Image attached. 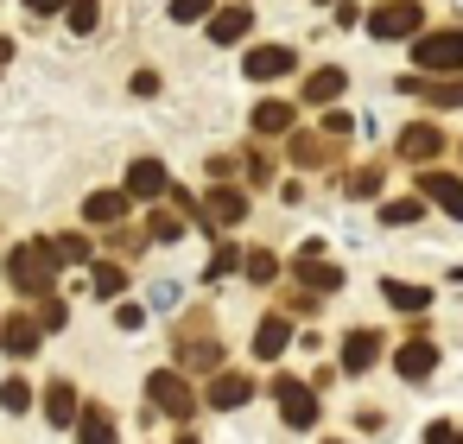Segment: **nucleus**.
<instances>
[{
    "label": "nucleus",
    "mask_w": 463,
    "mask_h": 444,
    "mask_svg": "<svg viewBox=\"0 0 463 444\" xmlns=\"http://www.w3.org/2000/svg\"><path fill=\"white\" fill-rule=\"evenodd\" d=\"M7 279H14V292H26V298H45L52 279H58V254H52V241H20V248L7 254Z\"/></svg>",
    "instance_id": "f257e3e1"
},
{
    "label": "nucleus",
    "mask_w": 463,
    "mask_h": 444,
    "mask_svg": "<svg viewBox=\"0 0 463 444\" xmlns=\"http://www.w3.org/2000/svg\"><path fill=\"white\" fill-rule=\"evenodd\" d=\"M412 64L419 77H463V26H438L412 39Z\"/></svg>",
    "instance_id": "f03ea898"
},
{
    "label": "nucleus",
    "mask_w": 463,
    "mask_h": 444,
    "mask_svg": "<svg viewBox=\"0 0 463 444\" xmlns=\"http://www.w3.org/2000/svg\"><path fill=\"white\" fill-rule=\"evenodd\" d=\"M146 400H153V412H165V419H191V406H197V393H191V381H184L178 368H153V374H146Z\"/></svg>",
    "instance_id": "7ed1b4c3"
},
{
    "label": "nucleus",
    "mask_w": 463,
    "mask_h": 444,
    "mask_svg": "<svg viewBox=\"0 0 463 444\" xmlns=\"http://www.w3.org/2000/svg\"><path fill=\"white\" fill-rule=\"evenodd\" d=\"M273 406H279V419H286L292 431H311V425H317V393H311L298 374H273Z\"/></svg>",
    "instance_id": "20e7f679"
},
{
    "label": "nucleus",
    "mask_w": 463,
    "mask_h": 444,
    "mask_svg": "<svg viewBox=\"0 0 463 444\" xmlns=\"http://www.w3.org/2000/svg\"><path fill=\"white\" fill-rule=\"evenodd\" d=\"M419 26H425V7H419V0H387V7L368 14V33H374V39H419Z\"/></svg>",
    "instance_id": "39448f33"
},
{
    "label": "nucleus",
    "mask_w": 463,
    "mask_h": 444,
    "mask_svg": "<svg viewBox=\"0 0 463 444\" xmlns=\"http://www.w3.org/2000/svg\"><path fill=\"white\" fill-rule=\"evenodd\" d=\"M241 216H248V191H235V184H216L197 203V222H210V229H235Z\"/></svg>",
    "instance_id": "423d86ee"
},
{
    "label": "nucleus",
    "mask_w": 463,
    "mask_h": 444,
    "mask_svg": "<svg viewBox=\"0 0 463 444\" xmlns=\"http://www.w3.org/2000/svg\"><path fill=\"white\" fill-rule=\"evenodd\" d=\"M292 267H298V279H305V292H336V286H343V267H336V260L324 254V241H311V248H298V260H292Z\"/></svg>",
    "instance_id": "0eeeda50"
},
{
    "label": "nucleus",
    "mask_w": 463,
    "mask_h": 444,
    "mask_svg": "<svg viewBox=\"0 0 463 444\" xmlns=\"http://www.w3.org/2000/svg\"><path fill=\"white\" fill-rule=\"evenodd\" d=\"M241 71H248L254 83H279V77H292V71H298V52H292V45H260V52H248V58H241Z\"/></svg>",
    "instance_id": "6e6552de"
},
{
    "label": "nucleus",
    "mask_w": 463,
    "mask_h": 444,
    "mask_svg": "<svg viewBox=\"0 0 463 444\" xmlns=\"http://www.w3.org/2000/svg\"><path fill=\"white\" fill-rule=\"evenodd\" d=\"M121 191H128L134 203H153V197H165V191H172V172H165L159 159H134V165H128V184H121Z\"/></svg>",
    "instance_id": "1a4fd4ad"
},
{
    "label": "nucleus",
    "mask_w": 463,
    "mask_h": 444,
    "mask_svg": "<svg viewBox=\"0 0 463 444\" xmlns=\"http://www.w3.org/2000/svg\"><path fill=\"white\" fill-rule=\"evenodd\" d=\"M254 400V381L248 374H235V368H216L210 374V393H203V406H216V412H235V406H248Z\"/></svg>",
    "instance_id": "9d476101"
},
{
    "label": "nucleus",
    "mask_w": 463,
    "mask_h": 444,
    "mask_svg": "<svg viewBox=\"0 0 463 444\" xmlns=\"http://www.w3.org/2000/svg\"><path fill=\"white\" fill-rule=\"evenodd\" d=\"M39 317H26V311H14V317H0V349H7L14 362H26V355H39Z\"/></svg>",
    "instance_id": "9b49d317"
},
{
    "label": "nucleus",
    "mask_w": 463,
    "mask_h": 444,
    "mask_svg": "<svg viewBox=\"0 0 463 444\" xmlns=\"http://www.w3.org/2000/svg\"><path fill=\"white\" fill-rule=\"evenodd\" d=\"M444 153V134L431 128V121H412L406 134H400V159H412V165H431Z\"/></svg>",
    "instance_id": "f8f14e48"
},
{
    "label": "nucleus",
    "mask_w": 463,
    "mask_h": 444,
    "mask_svg": "<svg viewBox=\"0 0 463 444\" xmlns=\"http://www.w3.org/2000/svg\"><path fill=\"white\" fill-rule=\"evenodd\" d=\"M374 362H381V336H374V330H349V336H343V368H349V374H368Z\"/></svg>",
    "instance_id": "ddd939ff"
},
{
    "label": "nucleus",
    "mask_w": 463,
    "mask_h": 444,
    "mask_svg": "<svg viewBox=\"0 0 463 444\" xmlns=\"http://www.w3.org/2000/svg\"><path fill=\"white\" fill-rule=\"evenodd\" d=\"M419 197H431L444 216L463 222V178H450V172H425V191H419Z\"/></svg>",
    "instance_id": "4468645a"
},
{
    "label": "nucleus",
    "mask_w": 463,
    "mask_h": 444,
    "mask_svg": "<svg viewBox=\"0 0 463 444\" xmlns=\"http://www.w3.org/2000/svg\"><path fill=\"white\" fill-rule=\"evenodd\" d=\"M400 90H425L431 109H463V77H406Z\"/></svg>",
    "instance_id": "2eb2a0df"
},
{
    "label": "nucleus",
    "mask_w": 463,
    "mask_h": 444,
    "mask_svg": "<svg viewBox=\"0 0 463 444\" xmlns=\"http://www.w3.org/2000/svg\"><path fill=\"white\" fill-rule=\"evenodd\" d=\"M393 368H400L406 381H425V374L438 368V349H431L425 336H412V343H400V355H393Z\"/></svg>",
    "instance_id": "dca6fc26"
},
{
    "label": "nucleus",
    "mask_w": 463,
    "mask_h": 444,
    "mask_svg": "<svg viewBox=\"0 0 463 444\" xmlns=\"http://www.w3.org/2000/svg\"><path fill=\"white\" fill-rule=\"evenodd\" d=\"M248 26H254V14L241 7V0H235V7H222V14H210V39H216V45H235V39H248Z\"/></svg>",
    "instance_id": "f3484780"
},
{
    "label": "nucleus",
    "mask_w": 463,
    "mask_h": 444,
    "mask_svg": "<svg viewBox=\"0 0 463 444\" xmlns=\"http://www.w3.org/2000/svg\"><path fill=\"white\" fill-rule=\"evenodd\" d=\"M128 203H134L128 191H90V203H83V216H90V222H102V229H115V222L128 216Z\"/></svg>",
    "instance_id": "a211bd4d"
},
{
    "label": "nucleus",
    "mask_w": 463,
    "mask_h": 444,
    "mask_svg": "<svg viewBox=\"0 0 463 444\" xmlns=\"http://www.w3.org/2000/svg\"><path fill=\"white\" fill-rule=\"evenodd\" d=\"M77 412H83L77 387H71V381H52V387H45V419H52V425H77Z\"/></svg>",
    "instance_id": "6ab92c4d"
},
{
    "label": "nucleus",
    "mask_w": 463,
    "mask_h": 444,
    "mask_svg": "<svg viewBox=\"0 0 463 444\" xmlns=\"http://www.w3.org/2000/svg\"><path fill=\"white\" fill-rule=\"evenodd\" d=\"M343 90H349V77H343L336 64H324V71H311V77H305V102H317V109H324V102H336Z\"/></svg>",
    "instance_id": "aec40b11"
},
{
    "label": "nucleus",
    "mask_w": 463,
    "mask_h": 444,
    "mask_svg": "<svg viewBox=\"0 0 463 444\" xmlns=\"http://www.w3.org/2000/svg\"><path fill=\"white\" fill-rule=\"evenodd\" d=\"M381 298H387L393 311H406V317L431 305V292H425V286H406V279H381Z\"/></svg>",
    "instance_id": "412c9836"
},
{
    "label": "nucleus",
    "mask_w": 463,
    "mask_h": 444,
    "mask_svg": "<svg viewBox=\"0 0 463 444\" xmlns=\"http://www.w3.org/2000/svg\"><path fill=\"white\" fill-rule=\"evenodd\" d=\"M286 343H292V324H286L279 311H273V317H260V330H254V355H267V362H273Z\"/></svg>",
    "instance_id": "4be33fe9"
},
{
    "label": "nucleus",
    "mask_w": 463,
    "mask_h": 444,
    "mask_svg": "<svg viewBox=\"0 0 463 444\" xmlns=\"http://www.w3.org/2000/svg\"><path fill=\"white\" fill-rule=\"evenodd\" d=\"M77 438H83V444H115V419H109V406H83V412H77Z\"/></svg>",
    "instance_id": "5701e85b"
},
{
    "label": "nucleus",
    "mask_w": 463,
    "mask_h": 444,
    "mask_svg": "<svg viewBox=\"0 0 463 444\" xmlns=\"http://www.w3.org/2000/svg\"><path fill=\"white\" fill-rule=\"evenodd\" d=\"M286 153H292V165H305V172H317V165H330V159H336L317 134H292V146H286Z\"/></svg>",
    "instance_id": "b1692460"
},
{
    "label": "nucleus",
    "mask_w": 463,
    "mask_h": 444,
    "mask_svg": "<svg viewBox=\"0 0 463 444\" xmlns=\"http://www.w3.org/2000/svg\"><path fill=\"white\" fill-rule=\"evenodd\" d=\"M121 286H128V267H121V260H96V267H90V292H96V298H115Z\"/></svg>",
    "instance_id": "393cba45"
},
{
    "label": "nucleus",
    "mask_w": 463,
    "mask_h": 444,
    "mask_svg": "<svg viewBox=\"0 0 463 444\" xmlns=\"http://www.w3.org/2000/svg\"><path fill=\"white\" fill-rule=\"evenodd\" d=\"M254 134H292V102H260L254 109Z\"/></svg>",
    "instance_id": "a878e982"
},
{
    "label": "nucleus",
    "mask_w": 463,
    "mask_h": 444,
    "mask_svg": "<svg viewBox=\"0 0 463 444\" xmlns=\"http://www.w3.org/2000/svg\"><path fill=\"white\" fill-rule=\"evenodd\" d=\"M241 273H248L254 286H273V279H279V260H273L267 248H241Z\"/></svg>",
    "instance_id": "bb28decb"
},
{
    "label": "nucleus",
    "mask_w": 463,
    "mask_h": 444,
    "mask_svg": "<svg viewBox=\"0 0 463 444\" xmlns=\"http://www.w3.org/2000/svg\"><path fill=\"white\" fill-rule=\"evenodd\" d=\"M178 355H184L191 374H216V368H222V343H184Z\"/></svg>",
    "instance_id": "cd10ccee"
},
{
    "label": "nucleus",
    "mask_w": 463,
    "mask_h": 444,
    "mask_svg": "<svg viewBox=\"0 0 463 444\" xmlns=\"http://www.w3.org/2000/svg\"><path fill=\"white\" fill-rule=\"evenodd\" d=\"M425 216V197H393V203H381V222L387 229H406V222H419Z\"/></svg>",
    "instance_id": "c85d7f7f"
},
{
    "label": "nucleus",
    "mask_w": 463,
    "mask_h": 444,
    "mask_svg": "<svg viewBox=\"0 0 463 444\" xmlns=\"http://www.w3.org/2000/svg\"><path fill=\"white\" fill-rule=\"evenodd\" d=\"M0 412H14V419L33 412V387H26L20 374H14V381H0Z\"/></svg>",
    "instance_id": "c756f323"
},
{
    "label": "nucleus",
    "mask_w": 463,
    "mask_h": 444,
    "mask_svg": "<svg viewBox=\"0 0 463 444\" xmlns=\"http://www.w3.org/2000/svg\"><path fill=\"white\" fill-rule=\"evenodd\" d=\"M146 235H153V241H178V235H184V210H153Z\"/></svg>",
    "instance_id": "7c9ffc66"
},
{
    "label": "nucleus",
    "mask_w": 463,
    "mask_h": 444,
    "mask_svg": "<svg viewBox=\"0 0 463 444\" xmlns=\"http://www.w3.org/2000/svg\"><path fill=\"white\" fill-rule=\"evenodd\" d=\"M71 33H96V20H102V0H71Z\"/></svg>",
    "instance_id": "2f4dec72"
},
{
    "label": "nucleus",
    "mask_w": 463,
    "mask_h": 444,
    "mask_svg": "<svg viewBox=\"0 0 463 444\" xmlns=\"http://www.w3.org/2000/svg\"><path fill=\"white\" fill-rule=\"evenodd\" d=\"M343 184H349V197H374V191H381V172H374V165H362V172H349Z\"/></svg>",
    "instance_id": "473e14b6"
},
{
    "label": "nucleus",
    "mask_w": 463,
    "mask_h": 444,
    "mask_svg": "<svg viewBox=\"0 0 463 444\" xmlns=\"http://www.w3.org/2000/svg\"><path fill=\"white\" fill-rule=\"evenodd\" d=\"M52 254H58V267H64V260H90V241H83V235H58Z\"/></svg>",
    "instance_id": "72a5a7b5"
},
{
    "label": "nucleus",
    "mask_w": 463,
    "mask_h": 444,
    "mask_svg": "<svg viewBox=\"0 0 463 444\" xmlns=\"http://www.w3.org/2000/svg\"><path fill=\"white\" fill-rule=\"evenodd\" d=\"M64 317H71V311H64V298H52V292H45V298H39V330H64Z\"/></svg>",
    "instance_id": "f704fd0d"
},
{
    "label": "nucleus",
    "mask_w": 463,
    "mask_h": 444,
    "mask_svg": "<svg viewBox=\"0 0 463 444\" xmlns=\"http://www.w3.org/2000/svg\"><path fill=\"white\" fill-rule=\"evenodd\" d=\"M235 267H241V248H229V241H222V248H216V260H210L203 273H210V279H222V273H235Z\"/></svg>",
    "instance_id": "c9c22d12"
},
{
    "label": "nucleus",
    "mask_w": 463,
    "mask_h": 444,
    "mask_svg": "<svg viewBox=\"0 0 463 444\" xmlns=\"http://www.w3.org/2000/svg\"><path fill=\"white\" fill-rule=\"evenodd\" d=\"M425 444H463V425H450V419H431V425H425Z\"/></svg>",
    "instance_id": "e433bc0d"
},
{
    "label": "nucleus",
    "mask_w": 463,
    "mask_h": 444,
    "mask_svg": "<svg viewBox=\"0 0 463 444\" xmlns=\"http://www.w3.org/2000/svg\"><path fill=\"white\" fill-rule=\"evenodd\" d=\"M172 20L191 26V20H210V0H172Z\"/></svg>",
    "instance_id": "4c0bfd02"
},
{
    "label": "nucleus",
    "mask_w": 463,
    "mask_h": 444,
    "mask_svg": "<svg viewBox=\"0 0 463 444\" xmlns=\"http://www.w3.org/2000/svg\"><path fill=\"white\" fill-rule=\"evenodd\" d=\"M235 165H241L235 153H210V178H216V184H229V178H235Z\"/></svg>",
    "instance_id": "58836bf2"
},
{
    "label": "nucleus",
    "mask_w": 463,
    "mask_h": 444,
    "mask_svg": "<svg viewBox=\"0 0 463 444\" xmlns=\"http://www.w3.org/2000/svg\"><path fill=\"white\" fill-rule=\"evenodd\" d=\"M172 305H178V279H159L153 286V311H172Z\"/></svg>",
    "instance_id": "ea45409f"
},
{
    "label": "nucleus",
    "mask_w": 463,
    "mask_h": 444,
    "mask_svg": "<svg viewBox=\"0 0 463 444\" xmlns=\"http://www.w3.org/2000/svg\"><path fill=\"white\" fill-rule=\"evenodd\" d=\"M248 178H254V184H267V178H273V159H267V153H254V159H248Z\"/></svg>",
    "instance_id": "a19ab883"
},
{
    "label": "nucleus",
    "mask_w": 463,
    "mask_h": 444,
    "mask_svg": "<svg viewBox=\"0 0 463 444\" xmlns=\"http://www.w3.org/2000/svg\"><path fill=\"white\" fill-rule=\"evenodd\" d=\"M115 324H121V330H140V324H146V311H140V305H121V311H115Z\"/></svg>",
    "instance_id": "79ce46f5"
},
{
    "label": "nucleus",
    "mask_w": 463,
    "mask_h": 444,
    "mask_svg": "<svg viewBox=\"0 0 463 444\" xmlns=\"http://www.w3.org/2000/svg\"><path fill=\"white\" fill-rule=\"evenodd\" d=\"M64 7H71V0H26V14H39V20L45 14H64Z\"/></svg>",
    "instance_id": "37998d69"
},
{
    "label": "nucleus",
    "mask_w": 463,
    "mask_h": 444,
    "mask_svg": "<svg viewBox=\"0 0 463 444\" xmlns=\"http://www.w3.org/2000/svg\"><path fill=\"white\" fill-rule=\"evenodd\" d=\"M7 58H14V39H7V33H0V64H7Z\"/></svg>",
    "instance_id": "c03bdc74"
},
{
    "label": "nucleus",
    "mask_w": 463,
    "mask_h": 444,
    "mask_svg": "<svg viewBox=\"0 0 463 444\" xmlns=\"http://www.w3.org/2000/svg\"><path fill=\"white\" fill-rule=\"evenodd\" d=\"M178 444H197V438H178Z\"/></svg>",
    "instance_id": "a18cd8bd"
},
{
    "label": "nucleus",
    "mask_w": 463,
    "mask_h": 444,
    "mask_svg": "<svg viewBox=\"0 0 463 444\" xmlns=\"http://www.w3.org/2000/svg\"><path fill=\"white\" fill-rule=\"evenodd\" d=\"M330 7H343V0H330Z\"/></svg>",
    "instance_id": "49530a36"
},
{
    "label": "nucleus",
    "mask_w": 463,
    "mask_h": 444,
    "mask_svg": "<svg viewBox=\"0 0 463 444\" xmlns=\"http://www.w3.org/2000/svg\"><path fill=\"white\" fill-rule=\"evenodd\" d=\"M330 444H343V438H330Z\"/></svg>",
    "instance_id": "de8ad7c7"
}]
</instances>
